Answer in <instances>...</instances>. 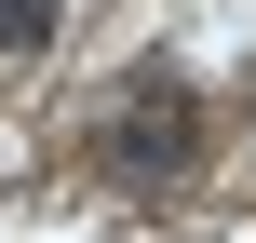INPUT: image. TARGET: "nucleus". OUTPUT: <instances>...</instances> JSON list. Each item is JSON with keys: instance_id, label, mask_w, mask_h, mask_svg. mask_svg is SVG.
Returning <instances> with one entry per match:
<instances>
[{"instance_id": "f257e3e1", "label": "nucleus", "mask_w": 256, "mask_h": 243, "mask_svg": "<svg viewBox=\"0 0 256 243\" xmlns=\"http://www.w3.org/2000/svg\"><path fill=\"white\" fill-rule=\"evenodd\" d=\"M189 149H202V108H189L176 68H148V81L108 95V162H122V176H176Z\"/></svg>"}, {"instance_id": "f03ea898", "label": "nucleus", "mask_w": 256, "mask_h": 243, "mask_svg": "<svg viewBox=\"0 0 256 243\" xmlns=\"http://www.w3.org/2000/svg\"><path fill=\"white\" fill-rule=\"evenodd\" d=\"M54 41V0H0V54H40Z\"/></svg>"}]
</instances>
